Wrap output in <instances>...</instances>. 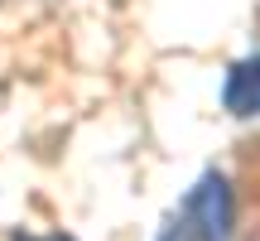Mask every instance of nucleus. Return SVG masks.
<instances>
[{
	"instance_id": "7ed1b4c3",
	"label": "nucleus",
	"mask_w": 260,
	"mask_h": 241,
	"mask_svg": "<svg viewBox=\"0 0 260 241\" xmlns=\"http://www.w3.org/2000/svg\"><path fill=\"white\" fill-rule=\"evenodd\" d=\"M10 241H73V236H63V232H53V236H24V232H15Z\"/></svg>"
},
{
	"instance_id": "f03ea898",
	"label": "nucleus",
	"mask_w": 260,
	"mask_h": 241,
	"mask_svg": "<svg viewBox=\"0 0 260 241\" xmlns=\"http://www.w3.org/2000/svg\"><path fill=\"white\" fill-rule=\"evenodd\" d=\"M222 102L232 116H260V53L236 63L226 73V87H222Z\"/></svg>"
},
{
	"instance_id": "f257e3e1",
	"label": "nucleus",
	"mask_w": 260,
	"mask_h": 241,
	"mask_svg": "<svg viewBox=\"0 0 260 241\" xmlns=\"http://www.w3.org/2000/svg\"><path fill=\"white\" fill-rule=\"evenodd\" d=\"M178 222L193 232V241H232L236 227V203H232V188H226L222 174H203L198 188L183 198V213Z\"/></svg>"
}]
</instances>
